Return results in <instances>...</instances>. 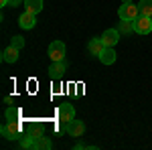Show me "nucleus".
<instances>
[{"mask_svg": "<svg viewBox=\"0 0 152 150\" xmlns=\"http://www.w3.org/2000/svg\"><path fill=\"white\" fill-rule=\"evenodd\" d=\"M118 31H120L122 35H130V33L134 31V26H132V20H122V23L118 24Z\"/></svg>", "mask_w": 152, "mask_h": 150, "instance_id": "obj_17", "label": "nucleus"}, {"mask_svg": "<svg viewBox=\"0 0 152 150\" xmlns=\"http://www.w3.org/2000/svg\"><path fill=\"white\" fill-rule=\"evenodd\" d=\"M132 26H134V33H138V35H148V33H152V16L140 14L136 20H132Z\"/></svg>", "mask_w": 152, "mask_h": 150, "instance_id": "obj_2", "label": "nucleus"}, {"mask_svg": "<svg viewBox=\"0 0 152 150\" xmlns=\"http://www.w3.org/2000/svg\"><path fill=\"white\" fill-rule=\"evenodd\" d=\"M10 4V0H0V6H8Z\"/></svg>", "mask_w": 152, "mask_h": 150, "instance_id": "obj_21", "label": "nucleus"}, {"mask_svg": "<svg viewBox=\"0 0 152 150\" xmlns=\"http://www.w3.org/2000/svg\"><path fill=\"white\" fill-rule=\"evenodd\" d=\"M18 24H20V29H24V31L35 29V24H37V14H35V12L24 10L23 14H20V18H18Z\"/></svg>", "mask_w": 152, "mask_h": 150, "instance_id": "obj_8", "label": "nucleus"}, {"mask_svg": "<svg viewBox=\"0 0 152 150\" xmlns=\"http://www.w3.org/2000/svg\"><path fill=\"white\" fill-rule=\"evenodd\" d=\"M10 45H12V47H16V49H18V51H20V49H23V47H24V39H23V37H20V35L12 37Z\"/></svg>", "mask_w": 152, "mask_h": 150, "instance_id": "obj_19", "label": "nucleus"}, {"mask_svg": "<svg viewBox=\"0 0 152 150\" xmlns=\"http://www.w3.org/2000/svg\"><path fill=\"white\" fill-rule=\"evenodd\" d=\"M67 134L69 136H75V138H79V136H83V132H85V124H83L81 120H71V122H67Z\"/></svg>", "mask_w": 152, "mask_h": 150, "instance_id": "obj_6", "label": "nucleus"}, {"mask_svg": "<svg viewBox=\"0 0 152 150\" xmlns=\"http://www.w3.org/2000/svg\"><path fill=\"white\" fill-rule=\"evenodd\" d=\"M18 53H20V51H18V49H16V47H6V49H4V51H2V61H4V63H16V61H18Z\"/></svg>", "mask_w": 152, "mask_h": 150, "instance_id": "obj_11", "label": "nucleus"}, {"mask_svg": "<svg viewBox=\"0 0 152 150\" xmlns=\"http://www.w3.org/2000/svg\"><path fill=\"white\" fill-rule=\"evenodd\" d=\"M87 49H89V53H91V55L99 57V55L104 53V49H105L104 41H102V37H94V39L87 43Z\"/></svg>", "mask_w": 152, "mask_h": 150, "instance_id": "obj_9", "label": "nucleus"}, {"mask_svg": "<svg viewBox=\"0 0 152 150\" xmlns=\"http://www.w3.org/2000/svg\"><path fill=\"white\" fill-rule=\"evenodd\" d=\"M20 146H23V148H33V146H35V138H33L31 134L24 136V138L20 140Z\"/></svg>", "mask_w": 152, "mask_h": 150, "instance_id": "obj_18", "label": "nucleus"}, {"mask_svg": "<svg viewBox=\"0 0 152 150\" xmlns=\"http://www.w3.org/2000/svg\"><path fill=\"white\" fill-rule=\"evenodd\" d=\"M24 6H26V10H28V12L39 14V12L43 10V0H24Z\"/></svg>", "mask_w": 152, "mask_h": 150, "instance_id": "obj_13", "label": "nucleus"}, {"mask_svg": "<svg viewBox=\"0 0 152 150\" xmlns=\"http://www.w3.org/2000/svg\"><path fill=\"white\" fill-rule=\"evenodd\" d=\"M49 75H51L53 79H61V77L65 75V63H63V61H53L51 67H49Z\"/></svg>", "mask_w": 152, "mask_h": 150, "instance_id": "obj_10", "label": "nucleus"}, {"mask_svg": "<svg viewBox=\"0 0 152 150\" xmlns=\"http://www.w3.org/2000/svg\"><path fill=\"white\" fill-rule=\"evenodd\" d=\"M51 146H53V144H51V140L49 138H45V136H39V138H35V146H33V148H37V150H49L51 148Z\"/></svg>", "mask_w": 152, "mask_h": 150, "instance_id": "obj_15", "label": "nucleus"}, {"mask_svg": "<svg viewBox=\"0 0 152 150\" xmlns=\"http://www.w3.org/2000/svg\"><path fill=\"white\" fill-rule=\"evenodd\" d=\"M0 134L6 140H18L20 138V122H6V124H2Z\"/></svg>", "mask_w": 152, "mask_h": 150, "instance_id": "obj_3", "label": "nucleus"}, {"mask_svg": "<svg viewBox=\"0 0 152 150\" xmlns=\"http://www.w3.org/2000/svg\"><path fill=\"white\" fill-rule=\"evenodd\" d=\"M4 116H6V122H20L23 112H20V108H8Z\"/></svg>", "mask_w": 152, "mask_h": 150, "instance_id": "obj_14", "label": "nucleus"}, {"mask_svg": "<svg viewBox=\"0 0 152 150\" xmlns=\"http://www.w3.org/2000/svg\"><path fill=\"white\" fill-rule=\"evenodd\" d=\"M120 31L118 29H107V31H104V35H102V41H104L105 47H116L118 41H120Z\"/></svg>", "mask_w": 152, "mask_h": 150, "instance_id": "obj_7", "label": "nucleus"}, {"mask_svg": "<svg viewBox=\"0 0 152 150\" xmlns=\"http://www.w3.org/2000/svg\"><path fill=\"white\" fill-rule=\"evenodd\" d=\"M49 57L53 59V61H63V57H65V43L53 41L49 45Z\"/></svg>", "mask_w": 152, "mask_h": 150, "instance_id": "obj_5", "label": "nucleus"}, {"mask_svg": "<svg viewBox=\"0 0 152 150\" xmlns=\"http://www.w3.org/2000/svg\"><path fill=\"white\" fill-rule=\"evenodd\" d=\"M118 16H120V20H136V18L140 16V8H138L134 2L122 4L120 10H118Z\"/></svg>", "mask_w": 152, "mask_h": 150, "instance_id": "obj_1", "label": "nucleus"}, {"mask_svg": "<svg viewBox=\"0 0 152 150\" xmlns=\"http://www.w3.org/2000/svg\"><path fill=\"white\" fill-rule=\"evenodd\" d=\"M20 2H23V0H10V4H8V6H12V8H14V6H18Z\"/></svg>", "mask_w": 152, "mask_h": 150, "instance_id": "obj_20", "label": "nucleus"}, {"mask_svg": "<svg viewBox=\"0 0 152 150\" xmlns=\"http://www.w3.org/2000/svg\"><path fill=\"white\" fill-rule=\"evenodd\" d=\"M130 2H132V0H122V4H130Z\"/></svg>", "mask_w": 152, "mask_h": 150, "instance_id": "obj_22", "label": "nucleus"}, {"mask_svg": "<svg viewBox=\"0 0 152 150\" xmlns=\"http://www.w3.org/2000/svg\"><path fill=\"white\" fill-rule=\"evenodd\" d=\"M116 59H118V55H116V51H114V47H105L104 53L99 55V61H102L104 65H114Z\"/></svg>", "mask_w": 152, "mask_h": 150, "instance_id": "obj_12", "label": "nucleus"}, {"mask_svg": "<svg viewBox=\"0 0 152 150\" xmlns=\"http://www.w3.org/2000/svg\"><path fill=\"white\" fill-rule=\"evenodd\" d=\"M138 8H140V14H144V16H152V0H140Z\"/></svg>", "mask_w": 152, "mask_h": 150, "instance_id": "obj_16", "label": "nucleus"}, {"mask_svg": "<svg viewBox=\"0 0 152 150\" xmlns=\"http://www.w3.org/2000/svg\"><path fill=\"white\" fill-rule=\"evenodd\" d=\"M73 118H75V108H73L71 104H61L57 108V120H61V122L67 124V122L73 120Z\"/></svg>", "mask_w": 152, "mask_h": 150, "instance_id": "obj_4", "label": "nucleus"}]
</instances>
